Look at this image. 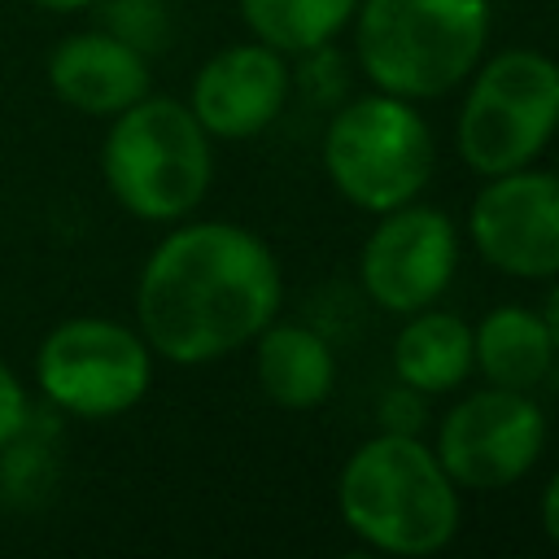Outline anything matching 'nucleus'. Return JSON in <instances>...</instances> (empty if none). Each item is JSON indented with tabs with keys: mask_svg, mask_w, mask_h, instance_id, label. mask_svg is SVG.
<instances>
[{
	"mask_svg": "<svg viewBox=\"0 0 559 559\" xmlns=\"http://www.w3.org/2000/svg\"><path fill=\"white\" fill-rule=\"evenodd\" d=\"M376 415H380V428H384V432H424V419H428L424 393L397 380V384L376 402Z\"/></svg>",
	"mask_w": 559,
	"mask_h": 559,
	"instance_id": "21",
	"label": "nucleus"
},
{
	"mask_svg": "<svg viewBox=\"0 0 559 559\" xmlns=\"http://www.w3.org/2000/svg\"><path fill=\"white\" fill-rule=\"evenodd\" d=\"M293 92L319 109H336L349 96V57L332 44H319L310 52H297L293 66Z\"/></svg>",
	"mask_w": 559,
	"mask_h": 559,
	"instance_id": "18",
	"label": "nucleus"
},
{
	"mask_svg": "<svg viewBox=\"0 0 559 559\" xmlns=\"http://www.w3.org/2000/svg\"><path fill=\"white\" fill-rule=\"evenodd\" d=\"M31 9H39V13H83V9H96L100 0H26Z\"/></svg>",
	"mask_w": 559,
	"mask_h": 559,
	"instance_id": "24",
	"label": "nucleus"
},
{
	"mask_svg": "<svg viewBox=\"0 0 559 559\" xmlns=\"http://www.w3.org/2000/svg\"><path fill=\"white\" fill-rule=\"evenodd\" d=\"M44 79L66 109L100 122H109L114 114H122L127 105L153 92L148 52H140L135 44L118 39L105 26L61 35L48 48Z\"/></svg>",
	"mask_w": 559,
	"mask_h": 559,
	"instance_id": "12",
	"label": "nucleus"
},
{
	"mask_svg": "<svg viewBox=\"0 0 559 559\" xmlns=\"http://www.w3.org/2000/svg\"><path fill=\"white\" fill-rule=\"evenodd\" d=\"M393 376L424 397L459 389L476 362H472V323L459 319L454 310L424 306L415 314H402V328L389 349Z\"/></svg>",
	"mask_w": 559,
	"mask_h": 559,
	"instance_id": "14",
	"label": "nucleus"
},
{
	"mask_svg": "<svg viewBox=\"0 0 559 559\" xmlns=\"http://www.w3.org/2000/svg\"><path fill=\"white\" fill-rule=\"evenodd\" d=\"M454 271H459L454 218L419 201L376 214V227L358 253L362 293L384 314H415L424 306H437Z\"/></svg>",
	"mask_w": 559,
	"mask_h": 559,
	"instance_id": "9",
	"label": "nucleus"
},
{
	"mask_svg": "<svg viewBox=\"0 0 559 559\" xmlns=\"http://www.w3.org/2000/svg\"><path fill=\"white\" fill-rule=\"evenodd\" d=\"M454 144L467 170L507 175L533 166L559 131V61L542 48H502L463 79Z\"/></svg>",
	"mask_w": 559,
	"mask_h": 559,
	"instance_id": "6",
	"label": "nucleus"
},
{
	"mask_svg": "<svg viewBox=\"0 0 559 559\" xmlns=\"http://www.w3.org/2000/svg\"><path fill=\"white\" fill-rule=\"evenodd\" d=\"M35 424V402H31V384L0 358V450L9 441H17L26 428Z\"/></svg>",
	"mask_w": 559,
	"mask_h": 559,
	"instance_id": "20",
	"label": "nucleus"
},
{
	"mask_svg": "<svg viewBox=\"0 0 559 559\" xmlns=\"http://www.w3.org/2000/svg\"><path fill=\"white\" fill-rule=\"evenodd\" d=\"M100 179L114 205L140 223L170 227L201 210L214 183V140L188 100L148 92L109 118Z\"/></svg>",
	"mask_w": 559,
	"mask_h": 559,
	"instance_id": "4",
	"label": "nucleus"
},
{
	"mask_svg": "<svg viewBox=\"0 0 559 559\" xmlns=\"http://www.w3.org/2000/svg\"><path fill=\"white\" fill-rule=\"evenodd\" d=\"M153 362L135 323L114 314H66L39 336L31 380L57 415L105 424L148 397Z\"/></svg>",
	"mask_w": 559,
	"mask_h": 559,
	"instance_id": "7",
	"label": "nucleus"
},
{
	"mask_svg": "<svg viewBox=\"0 0 559 559\" xmlns=\"http://www.w3.org/2000/svg\"><path fill=\"white\" fill-rule=\"evenodd\" d=\"M253 376L266 402L284 411H314L336 389V354L314 328L271 319L253 336Z\"/></svg>",
	"mask_w": 559,
	"mask_h": 559,
	"instance_id": "13",
	"label": "nucleus"
},
{
	"mask_svg": "<svg viewBox=\"0 0 559 559\" xmlns=\"http://www.w3.org/2000/svg\"><path fill=\"white\" fill-rule=\"evenodd\" d=\"M341 524L371 550L397 559L441 555L459 537L463 498L424 432H376L341 463Z\"/></svg>",
	"mask_w": 559,
	"mask_h": 559,
	"instance_id": "2",
	"label": "nucleus"
},
{
	"mask_svg": "<svg viewBox=\"0 0 559 559\" xmlns=\"http://www.w3.org/2000/svg\"><path fill=\"white\" fill-rule=\"evenodd\" d=\"M537 524H542L546 542L559 546V472L546 480V489H542V498H537Z\"/></svg>",
	"mask_w": 559,
	"mask_h": 559,
	"instance_id": "22",
	"label": "nucleus"
},
{
	"mask_svg": "<svg viewBox=\"0 0 559 559\" xmlns=\"http://www.w3.org/2000/svg\"><path fill=\"white\" fill-rule=\"evenodd\" d=\"M52 489V459H48V445L39 437H31V428L9 441L0 450V493L13 502V507H26L35 498H44Z\"/></svg>",
	"mask_w": 559,
	"mask_h": 559,
	"instance_id": "17",
	"label": "nucleus"
},
{
	"mask_svg": "<svg viewBox=\"0 0 559 559\" xmlns=\"http://www.w3.org/2000/svg\"><path fill=\"white\" fill-rule=\"evenodd\" d=\"M354 66L376 92L402 100L450 96L485 57L489 0H358Z\"/></svg>",
	"mask_w": 559,
	"mask_h": 559,
	"instance_id": "3",
	"label": "nucleus"
},
{
	"mask_svg": "<svg viewBox=\"0 0 559 559\" xmlns=\"http://www.w3.org/2000/svg\"><path fill=\"white\" fill-rule=\"evenodd\" d=\"M96 9H105V31L135 44L140 52H157L170 35V13L162 0H100Z\"/></svg>",
	"mask_w": 559,
	"mask_h": 559,
	"instance_id": "19",
	"label": "nucleus"
},
{
	"mask_svg": "<svg viewBox=\"0 0 559 559\" xmlns=\"http://www.w3.org/2000/svg\"><path fill=\"white\" fill-rule=\"evenodd\" d=\"M293 96V66L262 39L227 44L201 61L188 87V109L210 140L262 135Z\"/></svg>",
	"mask_w": 559,
	"mask_h": 559,
	"instance_id": "11",
	"label": "nucleus"
},
{
	"mask_svg": "<svg viewBox=\"0 0 559 559\" xmlns=\"http://www.w3.org/2000/svg\"><path fill=\"white\" fill-rule=\"evenodd\" d=\"M472 362L489 384L533 393L555 367V345L542 323V310H528L520 301L485 310L472 328Z\"/></svg>",
	"mask_w": 559,
	"mask_h": 559,
	"instance_id": "15",
	"label": "nucleus"
},
{
	"mask_svg": "<svg viewBox=\"0 0 559 559\" xmlns=\"http://www.w3.org/2000/svg\"><path fill=\"white\" fill-rule=\"evenodd\" d=\"M280 301L275 249L227 218L170 223L135 275V328L153 358L175 367H210L253 345Z\"/></svg>",
	"mask_w": 559,
	"mask_h": 559,
	"instance_id": "1",
	"label": "nucleus"
},
{
	"mask_svg": "<svg viewBox=\"0 0 559 559\" xmlns=\"http://www.w3.org/2000/svg\"><path fill=\"white\" fill-rule=\"evenodd\" d=\"M542 323H546V332H550V345H555V358H559V284L546 293V301H542Z\"/></svg>",
	"mask_w": 559,
	"mask_h": 559,
	"instance_id": "23",
	"label": "nucleus"
},
{
	"mask_svg": "<svg viewBox=\"0 0 559 559\" xmlns=\"http://www.w3.org/2000/svg\"><path fill=\"white\" fill-rule=\"evenodd\" d=\"M432 450L459 489H511L546 450V411L524 389L485 384L441 415Z\"/></svg>",
	"mask_w": 559,
	"mask_h": 559,
	"instance_id": "8",
	"label": "nucleus"
},
{
	"mask_svg": "<svg viewBox=\"0 0 559 559\" xmlns=\"http://www.w3.org/2000/svg\"><path fill=\"white\" fill-rule=\"evenodd\" d=\"M467 240L511 280H559V170L489 175L467 205Z\"/></svg>",
	"mask_w": 559,
	"mask_h": 559,
	"instance_id": "10",
	"label": "nucleus"
},
{
	"mask_svg": "<svg viewBox=\"0 0 559 559\" xmlns=\"http://www.w3.org/2000/svg\"><path fill=\"white\" fill-rule=\"evenodd\" d=\"M323 175L362 214H384L419 192L437 166V140L415 100L389 92L345 96L323 127Z\"/></svg>",
	"mask_w": 559,
	"mask_h": 559,
	"instance_id": "5",
	"label": "nucleus"
},
{
	"mask_svg": "<svg viewBox=\"0 0 559 559\" xmlns=\"http://www.w3.org/2000/svg\"><path fill=\"white\" fill-rule=\"evenodd\" d=\"M236 9L253 39L271 44L284 57H297L332 44L349 26L358 0H236Z\"/></svg>",
	"mask_w": 559,
	"mask_h": 559,
	"instance_id": "16",
	"label": "nucleus"
}]
</instances>
